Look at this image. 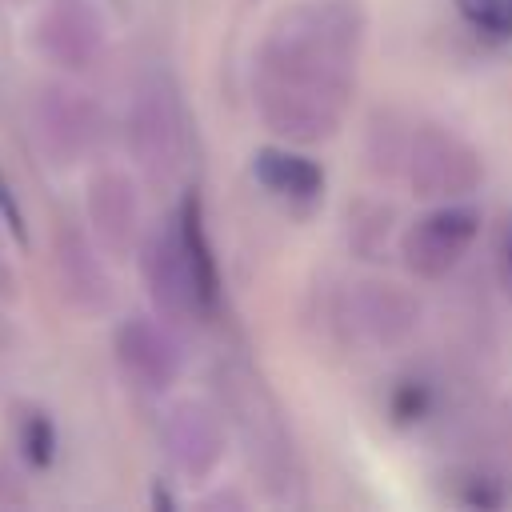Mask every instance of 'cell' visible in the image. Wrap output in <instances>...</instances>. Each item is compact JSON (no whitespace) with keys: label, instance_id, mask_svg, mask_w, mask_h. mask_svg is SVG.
Segmentation results:
<instances>
[{"label":"cell","instance_id":"ba28073f","mask_svg":"<svg viewBox=\"0 0 512 512\" xmlns=\"http://www.w3.org/2000/svg\"><path fill=\"white\" fill-rule=\"evenodd\" d=\"M32 48L64 72H88L104 52V20L84 0H56L36 16Z\"/></svg>","mask_w":512,"mask_h":512},{"label":"cell","instance_id":"3957f363","mask_svg":"<svg viewBox=\"0 0 512 512\" xmlns=\"http://www.w3.org/2000/svg\"><path fill=\"white\" fill-rule=\"evenodd\" d=\"M396 168L420 200H468L484 180L480 152L444 124H412L400 140Z\"/></svg>","mask_w":512,"mask_h":512},{"label":"cell","instance_id":"44dd1931","mask_svg":"<svg viewBox=\"0 0 512 512\" xmlns=\"http://www.w3.org/2000/svg\"><path fill=\"white\" fill-rule=\"evenodd\" d=\"M16 288H20V280H16V264H12L8 244H4V236H0V300H12Z\"/></svg>","mask_w":512,"mask_h":512},{"label":"cell","instance_id":"7a4b0ae2","mask_svg":"<svg viewBox=\"0 0 512 512\" xmlns=\"http://www.w3.org/2000/svg\"><path fill=\"white\" fill-rule=\"evenodd\" d=\"M224 392H228V412H232V424L244 440L252 468L260 472L272 496L292 500V484H300V468H296L292 436L284 428V412L276 396L248 368H232L224 376Z\"/></svg>","mask_w":512,"mask_h":512},{"label":"cell","instance_id":"7c38bea8","mask_svg":"<svg viewBox=\"0 0 512 512\" xmlns=\"http://www.w3.org/2000/svg\"><path fill=\"white\" fill-rule=\"evenodd\" d=\"M100 244L80 232L76 224H60L56 240H52V260H56V276H60V292L68 296L72 308L80 312H104L112 304V280L108 268L96 252Z\"/></svg>","mask_w":512,"mask_h":512},{"label":"cell","instance_id":"9a60e30c","mask_svg":"<svg viewBox=\"0 0 512 512\" xmlns=\"http://www.w3.org/2000/svg\"><path fill=\"white\" fill-rule=\"evenodd\" d=\"M12 436H16V448H20V456L28 464H36V468L52 464V456H56V428H52L48 412H40L32 404H20L12 412Z\"/></svg>","mask_w":512,"mask_h":512},{"label":"cell","instance_id":"30bf717a","mask_svg":"<svg viewBox=\"0 0 512 512\" xmlns=\"http://www.w3.org/2000/svg\"><path fill=\"white\" fill-rule=\"evenodd\" d=\"M112 356L120 364V372L144 388V392H164L180 380V344L172 340V332L152 320V316H128L116 324L112 332Z\"/></svg>","mask_w":512,"mask_h":512},{"label":"cell","instance_id":"e0dca14e","mask_svg":"<svg viewBox=\"0 0 512 512\" xmlns=\"http://www.w3.org/2000/svg\"><path fill=\"white\" fill-rule=\"evenodd\" d=\"M496 272H500V284L512 296V212H504V220L496 228Z\"/></svg>","mask_w":512,"mask_h":512},{"label":"cell","instance_id":"9c48e42d","mask_svg":"<svg viewBox=\"0 0 512 512\" xmlns=\"http://www.w3.org/2000/svg\"><path fill=\"white\" fill-rule=\"evenodd\" d=\"M84 212H88V232L108 256H128L140 236H144V216H140V192L128 172L120 168H100L88 176L84 188Z\"/></svg>","mask_w":512,"mask_h":512},{"label":"cell","instance_id":"6da1fadb","mask_svg":"<svg viewBox=\"0 0 512 512\" xmlns=\"http://www.w3.org/2000/svg\"><path fill=\"white\" fill-rule=\"evenodd\" d=\"M364 0H300L260 40L252 56V104L284 144L336 136L356 88L364 48Z\"/></svg>","mask_w":512,"mask_h":512},{"label":"cell","instance_id":"8fae6325","mask_svg":"<svg viewBox=\"0 0 512 512\" xmlns=\"http://www.w3.org/2000/svg\"><path fill=\"white\" fill-rule=\"evenodd\" d=\"M160 444L184 480H208L224 460V424L208 404L180 400L160 424Z\"/></svg>","mask_w":512,"mask_h":512},{"label":"cell","instance_id":"ac0fdd59","mask_svg":"<svg viewBox=\"0 0 512 512\" xmlns=\"http://www.w3.org/2000/svg\"><path fill=\"white\" fill-rule=\"evenodd\" d=\"M0 220L24 240V212H20V200H16V192H12L8 176H4V168H0Z\"/></svg>","mask_w":512,"mask_h":512},{"label":"cell","instance_id":"7402d4cb","mask_svg":"<svg viewBox=\"0 0 512 512\" xmlns=\"http://www.w3.org/2000/svg\"><path fill=\"white\" fill-rule=\"evenodd\" d=\"M0 340H4V316H0Z\"/></svg>","mask_w":512,"mask_h":512},{"label":"cell","instance_id":"8992f818","mask_svg":"<svg viewBox=\"0 0 512 512\" xmlns=\"http://www.w3.org/2000/svg\"><path fill=\"white\" fill-rule=\"evenodd\" d=\"M480 236V212L468 200H440L400 236V260L416 280H444Z\"/></svg>","mask_w":512,"mask_h":512},{"label":"cell","instance_id":"5b68a950","mask_svg":"<svg viewBox=\"0 0 512 512\" xmlns=\"http://www.w3.org/2000/svg\"><path fill=\"white\" fill-rule=\"evenodd\" d=\"M140 272H144L148 296H152V304H156V312L164 320H172V324H204V320H212L220 312V296L192 268L172 220L164 228H156L148 240H140Z\"/></svg>","mask_w":512,"mask_h":512},{"label":"cell","instance_id":"603a6c76","mask_svg":"<svg viewBox=\"0 0 512 512\" xmlns=\"http://www.w3.org/2000/svg\"><path fill=\"white\" fill-rule=\"evenodd\" d=\"M8 4H20V0H8Z\"/></svg>","mask_w":512,"mask_h":512},{"label":"cell","instance_id":"4fadbf2b","mask_svg":"<svg viewBox=\"0 0 512 512\" xmlns=\"http://www.w3.org/2000/svg\"><path fill=\"white\" fill-rule=\"evenodd\" d=\"M420 304L388 280L356 284L348 296V324L372 344H400L416 328Z\"/></svg>","mask_w":512,"mask_h":512},{"label":"cell","instance_id":"d6986e66","mask_svg":"<svg viewBox=\"0 0 512 512\" xmlns=\"http://www.w3.org/2000/svg\"><path fill=\"white\" fill-rule=\"evenodd\" d=\"M24 500H28V492H24L20 472L0 456V508H16V504H24Z\"/></svg>","mask_w":512,"mask_h":512},{"label":"cell","instance_id":"52a82bcc","mask_svg":"<svg viewBox=\"0 0 512 512\" xmlns=\"http://www.w3.org/2000/svg\"><path fill=\"white\" fill-rule=\"evenodd\" d=\"M32 128H36L44 156L60 168H72L96 148L100 112L80 88L64 80H44L32 96Z\"/></svg>","mask_w":512,"mask_h":512},{"label":"cell","instance_id":"277c9868","mask_svg":"<svg viewBox=\"0 0 512 512\" xmlns=\"http://www.w3.org/2000/svg\"><path fill=\"white\" fill-rule=\"evenodd\" d=\"M124 136L132 160L152 176L164 180L180 168L184 156V108L176 96V84L164 72H148L136 80L128 116H124Z\"/></svg>","mask_w":512,"mask_h":512},{"label":"cell","instance_id":"2e32d148","mask_svg":"<svg viewBox=\"0 0 512 512\" xmlns=\"http://www.w3.org/2000/svg\"><path fill=\"white\" fill-rule=\"evenodd\" d=\"M456 16L484 40L512 36V0H452Z\"/></svg>","mask_w":512,"mask_h":512},{"label":"cell","instance_id":"ffe728a7","mask_svg":"<svg viewBox=\"0 0 512 512\" xmlns=\"http://www.w3.org/2000/svg\"><path fill=\"white\" fill-rule=\"evenodd\" d=\"M424 404H428L424 388H420V384H404V388L396 392V400H392V412H396L400 420H420Z\"/></svg>","mask_w":512,"mask_h":512},{"label":"cell","instance_id":"5bb4252c","mask_svg":"<svg viewBox=\"0 0 512 512\" xmlns=\"http://www.w3.org/2000/svg\"><path fill=\"white\" fill-rule=\"evenodd\" d=\"M256 184L284 204H312L324 192V168L300 144H268L252 156Z\"/></svg>","mask_w":512,"mask_h":512}]
</instances>
